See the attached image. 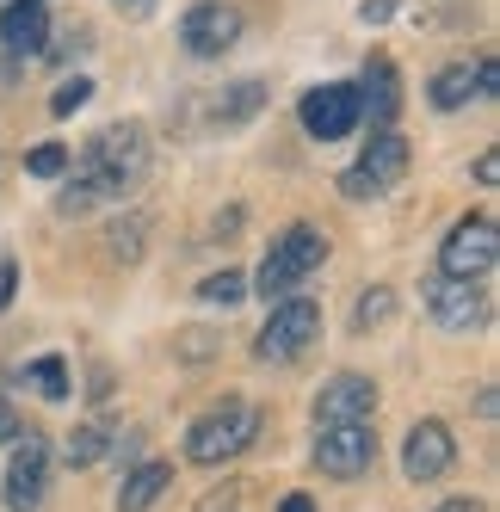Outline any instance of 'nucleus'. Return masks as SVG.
I'll return each instance as SVG.
<instances>
[{
    "mask_svg": "<svg viewBox=\"0 0 500 512\" xmlns=\"http://www.w3.org/2000/svg\"><path fill=\"white\" fill-rule=\"evenodd\" d=\"M278 512H321V506H315V494L297 488V494H284V500H278Z\"/></svg>",
    "mask_w": 500,
    "mask_h": 512,
    "instance_id": "obj_37",
    "label": "nucleus"
},
{
    "mask_svg": "<svg viewBox=\"0 0 500 512\" xmlns=\"http://www.w3.org/2000/svg\"><path fill=\"white\" fill-rule=\"evenodd\" d=\"M500 260V229H494V216L488 210H470V216H457V223L445 229L439 241V272L445 278H470L482 284Z\"/></svg>",
    "mask_w": 500,
    "mask_h": 512,
    "instance_id": "obj_6",
    "label": "nucleus"
},
{
    "mask_svg": "<svg viewBox=\"0 0 500 512\" xmlns=\"http://www.w3.org/2000/svg\"><path fill=\"white\" fill-rule=\"evenodd\" d=\"M315 469L328 482H359L377 463V426H315Z\"/></svg>",
    "mask_w": 500,
    "mask_h": 512,
    "instance_id": "obj_9",
    "label": "nucleus"
},
{
    "mask_svg": "<svg viewBox=\"0 0 500 512\" xmlns=\"http://www.w3.org/2000/svg\"><path fill=\"white\" fill-rule=\"evenodd\" d=\"M13 438H25V426H19V414H13V401L0 395V445H13Z\"/></svg>",
    "mask_w": 500,
    "mask_h": 512,
    "instance_id": "obj_32",
    "label": "nucleus"
},
{
    "mask_svg": "<svg viewBox=\"0 0 500 512\" xmlns=\"http://www.w3.org/2000/svg\"><path fill=\"white\" fill-rule=\"evenodd\" d=\"M44 44H50V13L31 7V0H13V7L0 13V50H7V62L13 56H44Z\"/></svg>",
    "mask_w": 500,
    "mask_h": 512,
    "instance_id": "obj_16",
    "label": "nucleus"
},
{
    "mask_svg": "<svg viewBox=\"0 0 500 512\" xmlns=\"http://www.w3.org/2000/svg\"><path fill=\"white\" fill-rule=\"evenodd\" d=\"M321 340V303L315 297H291V303H272L266 327L254 334V358L260 364H291Z\"/></svg>",
    "mask_w": 500,
    "mask_h": 512,
    "instance_id": "obj_7",
    "label": "nucleus"
},
{
    "mask_svg": "<svg viewBox=\"0 0 500 512\" xmlns=\"http://www.w3.org/2000/svg\"><path fill=\"white\" fill-rule=\"evenodd\" d=\"M334 186H340V198H346V204H371V198H383V186H377V179H371L359 161H352V167L334 179Z\"/></svg>",
    "mask_w": 500,
    "mask_h": 512,
    "instance_id": "obj_27",
    "label": "nucleus"
},
{
    "mask_svg": "<svg viewBox=\"0 0 500 512\" xmlns=\"http://www.w3.org/2000/svg\"><path fill=\"white\" fill-rule=\"evenodd\" d=\"M173 38H180V50L192 62H223L247 38V19H241L235 0H192L180 13V25H173Z\"/></svg>",
    "mask_w": 500,
    "mask_h": 512,
    "instance_id": "obj_4",
    "label": "nucleus"
},
{
    "mask_svg": "<svg viewBox=\"0 0 500 512\" xmlns=\"http://www.w3.org/2000/svg\"><path fill=\"white\" fill-rule=\"evenodd\" d=\"M451 463H457V432L445 426V420H414L408 426V438H402V475L420 488V482H445L451 475Z\"/></svg>",
    "mask_w": 500,
    "mask_h": 512,
    "instance_id": "obj_12",
    "label": "nucleus"
},
{
    "mask_svg": "<svg viewBox=\"0 0 500 512\" xmlns=\"http://www.w3.org/2000/svg\"><path fill=\"white\" fill-rule=\"evenodd\" d=\"M87 99H93V81H87V75H62L56 93H50V118H75V112H87Z\"/></svg>",
    "mask_w": 500,
    "mask_h": 512,
    "instance_id": "obj_26",
    "label": "nucleus"
},
{
    "mask_svg": "<svg viewBox=\"0 0 500 512\" xmlns=\"http://www.w3.org/2000/svg\"><path fill=\"white\" fill-rule=\"evenodd\" d=\"M328 253H334V247H328V229H315V223H284V229L272 235V247H266L260 272L247 278V297H260L266 309L303 297V284L328 266Z\"/></svg>",
    "mask_w": 500,
    "mask_h": 512,
    "instance_id": "obj_2",
    "label": "nucleus"
},
{
    "mask_svg": "<svg viewBox=\"0 0 500 512\" xmlns=\"http://www.w3.org/2000/svg\"><path fill=\"white\" fill-rule=\"evenodd\" d=\"M19 383L38 401H50V408H62V401H75V364H68L62 352H44V358H31L19 371Z\"/></svg>",
    "mask_w": 500,
    "mask_h": 512,
    "instance_id": "obj_19",
    "label": "nucleus"
},
{
    "mask_svg": "<svg viewBox=\"0 0 500 512\" xmlns=\"http://www.w3.org/2000/svg\"><path fill=\"white\" fill-rule=\"evenodd\" d=\"M476 99H482V62H470V56L433 68V81H426V105H433V112H463V105H476Z\"/></svg>",
    "mask_w": 500,
    "mask_h": 512,
    "instance_id": "obj_14",
    "label": "nucleus"
},
{
    "mask_svg": "<svg viewBox=\"0 0 500 512\" xmlns=\"http://www.w3.org/2000/svg\"><path fill=\"white\" fill-rule=\"evenodd\" d=\"M420 303H426V315H433V327L439 334H482L488 327V284H470V278H445V272H426L420 278Z\"/></svg>",
    "mask_w": 500,
    "mask_h": 512,
    "instance_id": "obj_5",
    "label": "nucleus"
},
{
    "mask_svg": "<svg viewBox=\"0 0 500 512\" xmlns=\"http://www.w3.org/2000/svg\"><path fill=\"white\" fill-rule=\"evenodd\" d=\"M402 13V0H359V25H389Z\"/></svg>",
    "mask_w": 500,
    "mask_h": 512,
    "instance_id": "obj_29",
    "label": "nucleus"
},
{
    "mask_svg": "<svg viewBox=\"0 0 500 512\" xmlns=\"http://www.w3.org/2000/svg\"><path fill=\"white\" fill-rule=\"evenodd\" d=\"M105 253H112L118 266H136L142 253H149V216H142V210H118L112 223H105Z\"/></svg>",
    "mask_w": 500,
    "mask_h": 512,
    "instance_id": "obj_21",
    "label": "nucleus"
},
{
    "mask_svg": "<svg viewBox=\"0 0 500 512\" xmlns=\"http://www.w3.org/2000/svg\"><path fill=\"white\" fill-rule=\"evenodd\" d=\"M352 93H359V124H371V130H396V112H402V75H396V62H389L383 50L365 56Z\"/></svg>",
    "mask_w": 500,
    "mask_h": 512,
    "instance_id": "obj_13",
    "label": "nucleus"
},
{
    "mask_svg": "<svg viewBox=\"0 0 500 512\" xmlns=\"http://www.w3.org/2000/svg\"><path fill=\"white\" fill-rule=\"evenodd\" d=\"M359 167L377 179L383 192H389V186H402V173H408V136H402V130H371Z\"/></svg>",
    "mask_w": 500,
    "mask_h": 512,
    "instance_id": "obj_18",
    "label": "nucleus"
},
{
    "mask_svg": "<svg viewBox=\"0 0 500 512\" xmlns=\"http://www.w3.org/2000/svg\"><path fill=\"white\" fill-rule=\"evenodd\" d=\"M68 38H75V44H44V62H50V68H62V62H81V56L93 50V31H87V25H75Z\"/></svg>",
    "mask_w": 500,
    "mask_h": 512,
    "instance_id": "obj_28",
    "label": "nucleus"
},
{
    "mask_svg": "<svg viewBox=\"0 0 500 512\" xmlns=\"http://www.w3.org/2000/svg\"><path fill=\"white\" fill-rule=\"evenodd\" d=\"M494 414H500V389H494V383H482V389H476V420H488V426H494Z\"/></svg>",
    "mask_w": 500,
    "mask_h": 512,
    "instance_id": "obj_33",
    "label": "nucleus"
},
{
    "mask_svg": "<svg viewBox=\"0 0 500 512\" xmlns=\"http://www.w3.org/2000/svg\"><path fill=\"white\" fill-rule=\"evenodd\" d=\"M247 223V210L241 204H229V210H217V216H210V235H217V241H235V229Z\"/></svg>",
    "mask_w": 500,
    "mask_h": 512,
    "instance_id": "obj_30",
    "label": "nucleus"
},
{
    "mask_svg": "<svg viewBox=\"0 0 500 512\" xmlns=\"http://www.w3.org/2000/svg\"><path fill=\"white\" fill-rule=\"evenodd\" d=\"M50 463H56L50 438L25 426V438H13L7 475H0V500H7V512H38L44 506V494H50Z\"/></svg>",
    "mask_w": 500,
    "mask_h": 512,
    "instance_id": "obj_8",
    "label": "nucleus"
},
{
    "mask_svg": "<svg viewBox=\"0 0 500 512\" xmlns=\"http://www.w3.org/2000/svg\"><path fill=\"white\" fill-rule=\"evenodd\" d=\"M87 395H93V401H105V395H112V371H105V364H99V371H93V383H87Z\"/></svg>",
    "mask_w": 500,
    "mask_h": 512,
    "instance_id": "obj_38",
    "label": "nucleus"
},
{
    "mask_svg": "<svg viewBox=\"0 0 500 512\" xmlns=\"http://www.w3.org/2000/svg\"><path fill=\"white\" fill-rule=\"evenodd\" d=\"M494 173H500V155H494V149L476 155V186H494Z\"/></svg>",
    "mask_w": 500,
    "mask_h": 512,
    "instance_id": "obj_36",
    "label": "nucleus"
},
{
    "mask_svg": "<svg viewBox=\"0 0 500 512\" xmlns=\"http://www.w3.org/2000/svg\"><path fill=\"white\" fill-rule=\"evenodd\" d=\"M297 124L309 142H346L352 130H359V93H352V81H321L297 99Z\"/></svg>",
    "mask_w": 500,
    "mask_h": 512,
    "instance_id": "obj_10",
    "label": "nucleus"
},
{
    "mask_svg": "<svg viewBox=\"0 0 500 512\" xmlns=\"http://www.w3.org/2000/svg\"><path fill=\"white\" fill-rule=\"evenodd\" d=\"M389 321H396V290H389V284H365L359 297H352L346 334H352V340H371V334H383Z\"/></svg>",
    "mask_w": 500,
    "mask_h": 512,
    "instance_id": "obj_20",
    "label": "nucleus"
},
{
    "mask_svg": "<svg viewBox=\"0 0 500 512\" xmlns=\"http://www.w3.org/2000/svg\"><path fill=\"white\" fill-rule=\"evenodd\" d=\"M433 512H488V500H476V494H451V500H439Z\"/></svg>",
    "mask_w": 500,
    "mask_h": 512,
    "instance_id": "obj_34",
    "label": "nucleus"
},
{
    "mask_svg": "<svg viewBox=\"0 0 500 512\" xmlns=\"http://www.w3.org/2000/svg\"><path fill=\"white\" fill-rule=\"evenodd\" d=\"M260 432H266V408H260V401L223 395V401H210V408L186 426L180 451H186V463H198V469H223V463H235V457L254 451Z\"/></svg>",
    "mask_w": 500,
    "mask_h": 512,
    "instance_id": "obj_3",
    "label": "nucleus"
},
{
    "mask_svg": "<svg viewBox=\"0 0 500 512\" xmlns=\"http://www.w3.org/2000/svg\"><path fill=\"white\" fill-rule=\"evenodd\" d=\"M112 7H118L124 19H155V7H161V0H112Z\"/></svg>",
    "mask_w": 500,
    "mask_h": 512,
    "instance_id": "obj_35",
    "label": "nucleus"
},
{
    "mask_svg": "<svg viewBox=\"0 0 500 512\" xmlns=\"http://www.w3.org/2000/svg\"><path fill=\"white\" fill-rule=\"evenodd\" d=\"M13 290H19V260H13V253H0V309L13 303Z\"/></svg>",
    "mask_w": 500,
    "mask_h": 512,
    "instance_id": "obj_31",
    "label": "nucleus"
},
{
    "mask_svg": "<svg viewBox=\"0 0 500 512\" xmlns=\"http://www.w3.org/2000/svg\"><path fill=\"white\" fill-rule=\"evenodd\" d=\"M167 488H173V463L167 457H142V463L124 469V482H118V512H149Z\"/></svg>",
    "mask_w": 500,
    "mask_h": 512,
    "instance_id": "obj_17",
    "label": "nucleus"
},
{
    "mask_svg": "<svg viewBox=\"0 0 500 512\" xmlns=\"http://www.w3.org/2000/svg\"><path fill=\"white\" fill-rule=\"evenodd\" d=\"M272 105V87L260 81V75H241V81H229L223 93H217V105H210V124L217 130H247L260 112Z\"/></svg>",
    "mask_w": 500,
    "mask_h": 512,
    "instance_id": "obj_15",
    "label": "nucleus"
},
{
    "mask_svg": "<svg viewBox=\"0 0 500 512\" xmlns=\"http://www.w3.org/2000/svg\"><path fill=\"white\" fill-rule=\"evenodd\" d=\"M377 383L365 377V371H334L328 383L315 389V426H371L377 420Z\"/></svg>",
    "mask_w": 500,
    "mask_h": 512,
    "instance_id": "obj_11",
    "label": "nucleus"
},
{
    "mask_svg": "<svg viewBox=\"0 0 500 512\" xmlns=\"http://www.w3.org/2000/svg\"><path fill=\"white\" fill-rule=\"evenodd\" d=\"M217 352H223L217 327H186V334H173V358H180V364H210Z\"/></svg>",
    "mask_w": 500,
    "mask_h": 512,
    "instance_id": "obj_25",
    "label": "nucleus"
},
{
    "mask_svg": "<svg viewBox=\"0 0 500 512\" xmlns=\"http://www.w3.org/2000/svg\"><path fill=\"white\" fill-rule=\"evenodd\" d=\"M105 451H112V432H105L99 420H81L62 438V463L68 469H93V463H105Z\"/></svg>",
    "mask_w": 500,
    "mask_h": 512,
    "instance_id": "obj_22",
    "label": "nucleus"
},
{
    "mask_svg": "<svg viewBox=\"0 0 500 512\" xmlns=\"http://www.w3.org/2000/svg\"><path fill=\"white\" fill-rule=\"evenodd\" d=\"M68 161H75V149H68V142H38V149H25V179L56 186V179L68 173Z\"/></svg>",
    "mask_w": 500,
    "mask_h": 512,
    "instance_id": "obj_23",
    "label": "nucleus"
},
{
    "mask_svg": "<svg viewBox=\"0 0 500 512\" xmlns=\"http://www.w3.org/2000/svg\"><path fill=\"white\" fill-rule=\"evenodd\" d=\"M149 130L136 118L130 124H105L81 142V155L68 161V173L56 179V216H87L99 204H130L136 186L149 179Z\"/></svg>",
    "mask_w": 500,
    "mask_h": 512,
    "instance_id": "obj_1",
    "label": "nucleus"
},
{
    "mask_svg": "<svg viewBox=\"0 0 500 512\" xmlns=\"http://www.w3.org/2000/svg\"><path fill=\"white\" fill-rule=\"evenodd\" d=\"M241 297H247V272H241V266L204 272V284H198V303H210V309H235Z\"/></svg>",
    "mask_w": 500,
    "mask_h": 512,
    "instance_id": "obj_24",
    "label": "nucleus"
}]
</instances>
